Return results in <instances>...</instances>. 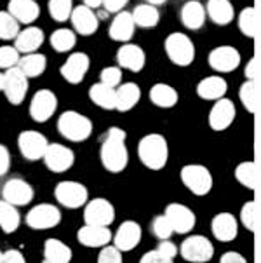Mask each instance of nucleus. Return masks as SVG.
<instances>
[{"instance_id":"f257e3e1","label":"nucleus","mask_w":261,"mask_h":263,"mask_svg":"<svg viewBox=\"0 0 261 263\" xmlns=\"http://www.w3.org/2000/svg\"><path fill=\"white\" fill-rule=\"evenodd\" d=\"M129 154L126 146V133L118 127H112L106 135V140L101 146V162L112 173H121L126 169Z\"/></svg>"},{"instance_id":"f03ea898","label":"nucleus","mask_w":261,"mask_h":263,"mask_svg":"<svg viewBox=\"0 0 261 263\" xmlns=\"http://www.w3.org/2000/svg\"><path fill=\"white\" fill-rule=\"evenodd\" d=\"M138 155L139 160L148 169L158 171L167 164L169 159V146H167V140L162 135H147L141 138L138 145Z\"/></svg>"},{"instance_id":"7ed1b4c3","label":"nucleus","mask_w":261,"mask_h":263,"mask_svg":"<svg viewBox=\"0 0 261 263\" xmlns=\"http://www.w3.org/2000/svg\"><path fill=\"white\" fill-rule=\"evenodd\" d=\"M166 52L167 58L178 66H188L195 60V46L188 35L174 32L166 39Z\"/></svg>"},{"instance_id":"20e7f679","label":"nucleus","mask_w":261,"mask_h":263,"mask_svg":"<svg viewBox=\"0 0 261 263\" xmlns=\"http://www.w3.org/2000/svg\"><path fill=\"white\" fill-rule=\"evenodd\" d=\"M57 129L66 140L84 141L91 136L92 124L86 115L78 112H65L57 120Z\"/></svg>"},{"instance_id":"39448f33","label":"nucleus","mask_w":261,"mask_h":263,"mask_svg":"<svg viewBox=\"0 0 261 263\" xmlns=\"http://www.w3.org/2000/svg\"><path fill=\"white\" fill-rule=\"evenodd\" d=\"M181 181L193 195H207L212 189L211 171L200 164H188L181 169Z\"/></svg>"},{"instance_id":"423d86ee","label":"nucleus","mask_w":261,"mask_h":263,"mask_svg":"<svg viewBox=\"0 0 261 263\" xmlns=\"http://www.w3.org/2000/svg\"><path fill=\"white\" fill-rule=\"evenodd\" d=\"M179 253L187 261L204 263L209 261L214 255V246L204 235H190L181 242Z\"/></svg>"},{"instance_id":"0eeeda50","label":"nucleus","mask_w":261,"mask_h":263,"mask_svg":"<svg viewBox=\"0 0 261 263\" xmlns=\"http://www.w3.org/2000/svg\"><path fill=\"white\" fill-rule=\"evenodd\" d=\"M6 75V84H4V92H6L7 100L11 103H21L23 98L28 91V75H26L19 66H12V68H7Z\"/></svg>"},{"instance_id":"6e6552de","label":"nucleus","mask_w":261,"mask_h":263,"mask_svg":"<svg viewBox=\"0 0 261 263\" xmlns=\"http://www.w3.org/2000/svg\"><path fill=\"white\" fill-rule=\"evenodd\" d=\"M235 115L237 110L233 101L227 100V98H219V100H216V103L212 105L209 112V126L214 131H225L233 124Z\"/></svg>"},{"instance_id":"1a4fd4ad","label":"nucleus","mask_w":261,"mask_h":263,"mask_svg":"<svg viewBox=\"0 0 261 263\" xmlns=\"http://www.w3.org/2000/svg\"><path fill=\"white\" fill-rule=\"evenodd\" d=\"M209 65L212 70L221 73L233 72L240 65V52L232 46L214 47L209 54Z\"/></svg>"},{"instance_id":"9d476101","label":"nucleus","mask_w":261,"mask_h":263,"mask_svg":"<svg viewBox=\"0 0 261 263\" xmlns=\"http://www.w3.org/2000/svg\"><path fill=\"white\" fill-rule=\"evenodd\" d=\"M56 199L66 208L77 209L87 202V189L77 181H61L56 186Z\"/></svg>"},{"instance_id":"9b49d317","label":"nucleus","mask_w":261,"mask_h":263,"mask_svg":"<svg viewBox=\"0 0 261 263\" xmlns=\"http://www.w3.org/2000/svg\"><path fill=\"white\" fill-rule=\"evenodd\" d=\"M166 216L171 220L174 234H188L195 227V213L183 204H169L166 208Z\"/></svg>"},{"instance_id":"f8f14e48","label":"nucleus","mask_w":261,"mask_h":263,"mask_svg":"<svg viewBox=\"0 0 261 263\" xmlns=\"http://www.w3.org/2000/svg\"><path fill=\"white\" fill-rule=\"evenodd\" d=\"M84 218L86 223L108 227L115 220V209L106 199H94L86 206Z\"/></svg>"},{"instance_id":"ddd939ff","label":"nucleus","mask_w":261,"mask_h":263,"mask_svg":"<svg viewBox=\"0 0 261 263\" xmlns=\"http://www.w3.org/2000/svg\"><path fill=\"white\" fill-rule=\"evenodd\" d=\"M59 220L61 213L52 204H41V206L33 208L26 216V223L32 229H52L59 223Z\"/></svg>"},{"instance_id":"4468645a","label":"nucleus","mask_w":261,"mask_h":263,"mask_svg":"<svg viewBox=\"0 0 261 263\" xmlns=\"http://www.w3.org/2000/svg\"><path fill=\"white\" fill-rule=\"evenodd\" d=\"M56 106H57V100L54 92L42 89V91H38L33 96L32 105H30V114H32V117L37 122H46L56 112Z\"/></svg>"},{"instance_id":"2eb2a0df","label":"nucleus","mask_w":261,"mask_h":263,"mask_svg":"<svg viewBox=\"0 0 261 263\" xmlns=\"http://www.w3.org/2000/svg\"><path fill=\"white\" fill-rule=\"evenodd\" d=\"M44 160H46V166L54 173H63L66 169L72 167L73 164V152L70 148H66L63 145H49L44 154Z\"/></svg>"},{"instance_id":"dca6fc26","label":"nucleus","mask_w":261,"mask_h":263,"mask_svg":"<svg viewBox=\"0 0 261 263\" xmlns=\"http://www.w3.org/2000/svg\"><path fill=\"white\" fill-rule=\"evenodd\" d=\"M47 146H49V143H47V140L41 135V133H37V131L21 133L19 150H21V154H23L26 159L37 160V159L44 157Z\"/></svg>"},{"instance_id":"f3484780","label":"nucleus","mask_w":261,"mask_h":263,"mask_svg":"<svg viewBox=\"0 0 261 263\" xmlns=\"http://www.w3.org/2000/svg\"><path fill=\"white\" fill-rule=\"evenodd\" d=\"M87 70H89V58L84 54V52H73L65 61V65L61 66V75L70 84H78L86 77Z\"/></svg>"},{"instance_id":"a211bd4d","label":"nucleus","mask_w":261,"mask_h":263,"mask_svg":"<svg viewBox=\"0 0 261 263\" xmlns=\"http://www.w3.org/2000/svg\"><path fill=\"white\" fill-rule=\"evenodd\" d=\"M211 230L214 234V237L221 240V242H230L237 237L238 234V223L237 218L232 213H219L212 218Z\"/></svg>"},{"instance_id":"6ab92c4d","label":"nucleus","mask_w":261,"mask_h":263,"mask_svg":"<svg viewBox=\"0 0 261 263\" xmlns=\"http://www.w3.org/2000/svg\"><path fill=\"white\" fill-rule=\"evenodd\" d=\"M117 61L122 68L129 70V72H139V70H143L147 58H145L143 49L139 46H136V44H126V46L118 49Z\"/></svg>"},{"instance_id":"aec40b11","label":"nucleus","mask_w":261,"mask_h":263,"mask_svg":"<svg viewBox=\"0 0 261 263\" xmlns=\"http://www.w3.org/2000/svg\"><path fill=\"white\" fill-rule=\"evenodd\" d=\"M78 240L87 248L106 246L112 240V232H110L108 227L86 223V227L78 230Z\"/></svg>"},{"instance_id":"412c9836","label":"nucleus","mask_w":261,"mask_h":263,"mask_svg":"<svg viewBox=\"0 0 261 263\" xmlns=\"http://www.w3.org/2000/svg\"><path fill=\"white\" fill-rule=\"evenodd\" d=\"M115 246L121 251H131L141 240V227L136 221H124L115 234Z\"/></svg>"},{"instance_id":"4be33fe9","label":"nucleus","mask_w":261,"mask_h":263,"mask_svg":"<svg viewBox=\"0 0 261 263\" xmlns=\"http://www.w3.org/2000/svg\"><path fill=\"white\" fill-rule=\"evenodd\" d=\"M70 17H72L73 28L81 35H91L98 30V17H96L91 7L87 6L73 7V12Z\"/></svg>"},{"instance_id":"5701e85b","label":"nucleus","mask_w":261,"mask_h":263,"mask_svg":"<svg viewBox=\"0 0 261 263\" xmlns=\"http://www.w3.org/2000/svg\"><path fill=\"white\" fill-rule=\"evenodd\" d=\"M228 91V84L225 79H221L219 75H212V77H206L198 82L197 86V95L202 100L216 101L219 98H223Z\"/></svg>"},{"instance_id":"b1692460","label":"nucleus","mask_w":261,"mask_h":263,"mask_svg":"<svg viewBox=\"0 0 261 263\" xmlns=\"http://www.w3.org/2000/svg\"><path fill=\"white\" fill-rule=\"evenodd\" d=\"M4 197H6L7 202L14 204V206H23V204H28L32 200L33 190L23 180H11L4 186Z\"/></svg>"},{"instance_id":"393cba45","label":"nucleus","mask_w":261,"mask_h":263,"mask_svg":"<svg viewBox=\"0 0 261 263\" xmlns=\"http://www.w3.org/2000/svg\"><path fill=\"white\" fill-rule=\"evenodd\" d=\"M134 26L136 21L131 12H117L115 20L112 21V26H110V37L117 40V42H127L132 37V33H134Z\"/></svg>"},{"instance_id":"a878e982","label":"nucleus","mask_w":261,"mask_h":263,"mask_svg":"<svg viewBox=\"0 0 261 263\" xmlns=\"http://www.w3.org/2000/svg\"><path fill=\"white\" fill-rule=\"evenodd\" d=\"M206 7L198 0H188L181 7V21L188 30H198L206 23Z\"/></svg>"},{"instance_id":"bb28decb","label":"nucleus","mask_w":261,"mask_h":263,"mask_svg":"<svg viewBox=\"0 0 261 263\" xmlns=\"http://www.w3.org/2000/svg\"><path fill=\"white\" fill-rule=\"evenodd\" d=\"M91 100L96 105L105 110H115L117 108V89L108 86V84H94L89 91Z\"/></svg>"},{"instance_id":"cd10ccee","label":"nucleus","mask_w":261,"mask_h":263,"mask_svg":"<svg viewBox=\"0 0 261 263\" xmlns=\"http://www.w3.org/2000/svg\"><path fill=\"white\" fill-rule=\"evenodd\" d=\"M178 98H179L178 91L172 86H169V84L160 82L150 89V100L158 108H172V106L178 103Z\"/></svg>"},{"instance_id":"c85d7f7f","label":"nucleus","mask_w":261,"mask_h":263,"mask_svg":"<svg viewBox=\"0 0 261 263\" xmlns=\"http://www.w3.org/2000/svg\"><path fill=\"white\" fill-rule=\"evenodd\" d=\"M207 16L216 25H228L233 20V6L230 0H209L206 6Z\"/></svg>"},{"instance_id":"c756f323","label":"nucleus","mask_w":261,"mask_h":263,"mask_svg":"<svg viewBox=\"0 0 261 263\" xmlns=\"http://www.w3.org/2000/svg\"><path fill=\"white\" fill-rule=\"evenodd\" d=\"M141 98V89L134 82H126L117 87V110L129 112Z\"/></svg>"},{"instance_id":"7c9ffc66","label":"nucleus","mask_w":261,"mask_h":263,"mask_svg":"<svg viewBox=\"0 0 261 263\" xmlns=\"http://www.w3.org/2000/svg\"><path fill=\"white\" fill-rule=\"evenodd\" d=\"M9 12L16 17L19 23H32L38 16L41 9L33 0H11L9 2Z\"/></svg>"},{"instance_id":"2f4dec72","label":"nucleus","mask_w":261,"mask_h":263,"mask_svg":"<svg viewBox=\"0 0 261 263\" xmlns=\"http://www.w3.org/2000/svg\"><path fill=\"white\" fill-rule=\"evenodd\" d=\"M44 42V33L37 26H30V28L23 30L17 33L16 37V49L21 52H33L35 49L41 47Z\"/></svg>"},{"instance_id":"473e14b6","label":"nucleus","mask_w":261,"mask_h":263,"mask_svg":"<svg viewBox=\"0 0 261 263\" xmlns=\"http://www.w3.org/2000/svg\"><path fill=\"white\" fill-rule=\"evenodd\" d=\"M44 256H46V261L49 263H68L72 260V249L61 242V240L49 239L46 240Z\"/></svg>"},{"instance_id":"72a5a7b5","label":"nucleus","mask_w":261,"mask_h":263,"mask_svg":"<svg viewBox=\"0 0 261 263\" xmlns=\"http://www.w3.org/2000/svg\"><path fill=\"white\" fill-rule=\"evenodd\" d=\"M132 17H134L136 25L141 26V28H153L160 20V14H158V9L153 4H141L134 9Z\"/></svg>"},{"instance_id":"f704fd0d","label":"nucleus","mask_w":261,"mask_h":263,"mask_svg":"<svg viewBox=\"0 0 261 263\" xmlns=\"http://www.w3.org/2000/svg\"><path fill=\"white\" fill-rule=\"evenodd\" d=\"M0 227L4 232L11 234L19 227V215H17L14 204L11 202H0Z\"/></svg>"},{"instance_id":"c9c22d12","label":"nucleus","mask_w":261,"mask_h":263,"mask_svg":"<svg viewBox=\"0 0 261 263\" xmlns=\"http://www.w3.org/2000/svg\"><path fill=\"white\" fill-rule=\"evenodd\" d=\"M235 178L238 183L247 186V189H256V185H258V169H256V164L251 162V160L238 164L235 169Z\"/></svg>"},{"instance_id":"e433bc0d","label":"nucleus","mask_w":261,"mask_h":263,"mask_svg":"<svg viewBox=\"0 0 261 263\" xmlns=\"http://www.w3.org/2000/svg\"><path fill=\"white\" fill-rule=\"evenodd\" d=\"M19 68L28 75V77H37L46 70V56L37 54V52H30L19 61Z\"/></svg>"},{"instance_id":"4c0bfd02","label":"nucleus","mask_w":261,"mask_h":263,"mask_svg":"<svg viewBox=\"0 0 261 263\" xmlns=\"http://www.w3.org/2000/svg\"><path fill=\"white\" fill-rule=\"evenodd\" d=\"M75 42H77V37H75V33L72 30L59 28L51 35V44L57 52L70 51V49L75 46Z\"/></svg>"},{"instance_id":"58836bf2","label":"nucleus","mask_w":261,"mask_h":263,"mask_svg":"<svg viewBox=\"0 0 261 263\" xmlns=\"http://www.w3.org/2000/svg\"><path fill=\"white\" fill-rule=\"evenodd\" d=\"M238 28L246 37H256L258 32V23H256V11L254 7H246L238 14Z\"/></svg>"},{"instance_id":"ea45409f","label":"nucleus","mask_w":261,"mask_h":263,"mask_svg":"<svg viewBox=\"0 0 261 263\" xmlns=\"http://www.w3.org/2000/svg\"><path fill=\"white\" fill-rule=\"evenodd\" d=\"M240 221L246 229L249 230H256L258 229V223H259V208L254 200H249L246 202L244 206L240 209Z\"/></svg>"},{"instance_id":"a19ab883","label":"nucleus","mask_w":261,"mask_h":263,"mask_svg":"<svg viewBox=\"0 0 261 263\" xmlns=\"http://www.w3.org/2000/svg\"><path fill=\"white\" fill-rule=\"evenodd\" d=\"M17 33H19V25L16 17L11 12H0V39H16Z\"/></svg>"},{"instance_id":"79ce46f5","label":"nucleus","mask_w":261,"mask_h":263,"mask_svg":"<svg viewBox=\"0 0 261 263\" xmlns=\"http://www.w3.org/2000/svg\"><path fill=\"white\" fill-rule=\"evenodd\" d=\"M238 95H240V101L247 112H256V106H258V95H256L254 80H247V82L242 84Z\"/></svg>"},{"instance_id":"37998d69","label":"nucleus","mask_w":261,"mask_h":263,"mask_svg":"<svg viewBox=\"0 0 261 263\" xmlns=\"http://www.w3.org/2000/svg\"><path fill=\"white\" fill-rule=\"evenodd\" d=\"M49 12L56 21H66L73 12L72 0H49Z\"/></svg>"},{"instance_id":"c03bdc74","label":"nucleus","mask_w":261,"mask_h":263,"mask_svg":"<svg viewBox=\"0 0 261 263\" xmlns=\"http://www.w3.org/2000/svg\"><path fill=\"white\" fill-rule=\"evenodd\" d=\"M152 230H153V234H155V237H158L160 240L164 239H169L172 234H174V229H172V223H171V220L166 216V213L160 216H157L155 220H153V223H152Z\"/></svg>"},{"instance_id":"a18cd8bd","label":"nucleus","mask_w":261,"mask_h":263,"mask_svg":"<svg viewBox=\"0 0 261 263\" xmlns=\"http://www.w3.org/2000/svg\"><path fill=\"white\" fill-rule=\"evenodd\" d=\"M17 61H19V56H17L16 47H0V68H12Z\"/></svg>"},{"instance_id":"49530a36","label":"nucleus","mask_w":261,"mask_h":263,"mask_svg":"<svg viewBox=\"0 0 261 263\" xmlns=\"http://www.w3.org/2000/svg\"><path fill=\"white\" fill-rule=\"evenodd\" d=\"M121 80H122V70L118 66H108L101 72V82L108 84L112 87L121 86Z\"/></svg>"},{"instance_id":"de8ad7c7","label":"nucleus","mask_w":261,"mask_h":263,"mask_svg":"<svg viewBox=\"0 0 261 263\" xmlns=\"http://www.w3.org/2000/svg\"><path fill=\"white\" fill-rule=\"evenodd\" d=\"M99 263H121L122 261V255L121 249L117 246H106L101 249L99 256H98Z\"/></svg>"},{"instance_id":"09e8293b","label":"nucleus","mask_w":261,"mask_h":263,"mask_svg":"<svg viewBox=\"0 0 261 263\" xmlns=\"http://www.w3.org/2000/svg\"><path fill=\"white\" fill-rule=\"evenodd\" d=\"M139 261L141 263H171L172 260H169V258H167L160 249L157 248V249H153V251L145 253Z\"/></svg>"},{"instance_id":"8fccbe9b","label":"nucleus","mask_w":261,"mask_h":263,"mask_svg":"<svg viewBox=\"0 0 261 263\" xmlns=\"http://www.w3.org/2000/svg\"><path fill=\"white\" fill-rule=\"evenodd\" d=\"M158 249L166 255L169 260H174L176 255H178V246L174 242H171L169 239H164L160 244H158Z\"/></svg>"},{"instance_id":"3c124183","label":"nucleus","mask_w":261,"mask_h":263,"mask_svg":"<svg viewBox=\"0 0 261 263\" xmlns=\"http://www.w3.org/2000/svg\"><path fill=\"white\" fill-rule=\"evenodd\" d=\"M129 2V0H103V6L105 9H108L110 12H121L124 7H126V4Z\"/></svg>"},{"instance_id":"603ef678","label":"nucleus","mask_w":261,"mask_h":263,"mask_svg":"<svg viewBox=\"0 0 261 263\" xmlns=\"http://www.w3.org/2000/svg\"><path fill=\"white\" fill-rule=\"evenodd\" d=\"M2 261H6V263H23L25 256L21 255L19 251H14V249H11V251L2 253Z\"/></svg>"},{"instance_id":"864d4df0","label":"nucleus","mask_w":261,"mask_h":263,"mask_svg":"<svg viewBox=\"0 0 261 263\" xmlns=\"http://www.w3.org/2000/svg\"><path fill=\"white\" fill-rule=\"evenodd\" d=\"M221 263H246V258L237 251H228L221 256Z\"/></svg>"},{"instance_id":"5fc2aeb1","label":"nucleus","mask_w":261,"mask_h":263,"mask_svg":"<svg viewBox=\"0 0 261 263\" xmlns=\"http://www.w3.org/2000/svg\"><path fill=\"white\" fill-rule=\"evenodd\" d=\"M9 169V152L6 146L0 145V175H4Z\"/></svg>"},{"instance_id":"6e6d98bb","label":"nucleus","mask_w":261,"mask_h":263,"mask_svg":"<svg viewBox=\"0 0 261 263\" xmlns=\"http://www.w3.org/2000/svg\"><path fill=\"white\" fill-rule=\"evenodd\" d=\"M246 75L249 80H254L256 75H258V63H256V58H253V60L247 63V68H246Z\"/></svg>"},{"instance_id":"4d7b16f0","label":"nucleus","mask_w":261,"mask_h":263,"mask_svg":"<svg viewBox=\"0 0 261 263\" xmlns=\"http://www.w3.org/2000/svg\"><path fill=\"white\" fill-rule=\"evenodd\" d=\"M84 2H86V6L91 7V9H96V7L103 6V0H84Z\"/></svg>"},{"instance_id":"13d9d810","label":"nucleus","mask_w":261,"mask_h":263,"mask_svg":"<svg viewBox=\"0 0 261 263\" xmlns=\"http://www.w3.org/2000/svg\"><path fill=\"white\" fill-rule=\"evenodd\" d=\"M4 84H6V75L0 73V91H4Z\"/></svg>"},{"instance_id":"bf43d9fd","label":"nucleus","mask_w":261,"mask_h":263,"mask_svg":"<svg viewBox=\"0 0 261 263\" xmlns=\"http://www.w3.org/2000/svg\"><path fill=\"white\" fill-rule=\"evenodd\" d=\"M164 2H166V0H148V4H153V6H160Z\"/></svg>"},{"instance_id":"052dcab7","label":"nucleus","mask_w":261,"mask_h":263,"mask_svg":"<svg viewBox=\"0 0 261 263\" xmlns=\"http://www.w3.org/2000/svg\"><path fill=\"white\" fill-rule=\"evenodd\" d=\"M0 261H2V253H0Z\"/></svg>"}]
</instances>
